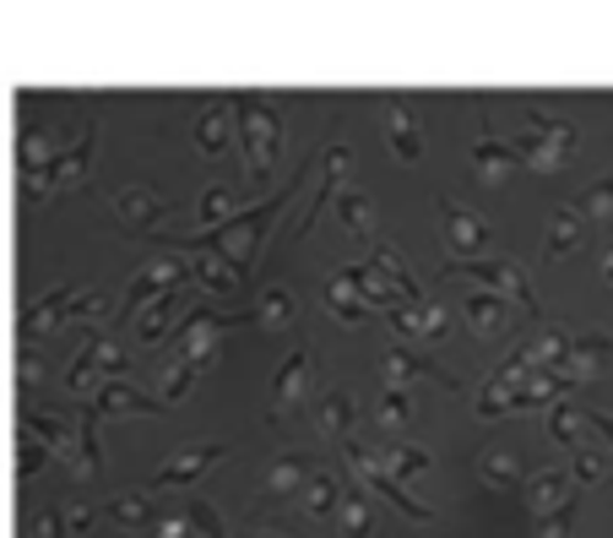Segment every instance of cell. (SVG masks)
Here are the masks:
<instances>
[{"mask_svg": "<svg viewBox=\"0 0 613 538\" xmlns=\"http://www.w3.org/2000/svg\"><path fill=\"white\" fill-rule=\"evenodd\" d=\"M169 310H175V294H163L141 310V348H158L169 337Z\"/></svg>", "mask_w": 613, "mask_h": 538, "instance_id": "31", "label": "cell"}, {"mask_svg": "<svg viewBox=\"0 0 613 538\" xmlns=\"http://www.w3.org/2000/svg\"><path fill=\"white\" fill-rule=\"evenodd\" d=\"M603 277H609V283H613V245H609V251H603Z\"/></svg>", "mask_w": 613, "mask_h": 538, "instance_id": "46", "label": "cell"}, {"mask_svg": "<svg viewBox=\"0 0 613 538\" xmlns=\"http://www.w3.org/2000/svg\"><path fill=\"white\" fill-rule=\"evenodd\" d=\"M385 141H391V152H397L402 163H419V158H424V126H419V115H413L408 104H391V109H385Z\"/></svg>", "mask_w": 613, "mask_h": 538, "instance_id": "17", "label": "cell"}, {"mask_svg": "<svg viewBox=\"0 0 613 538\" xmlns=\"http://www.w3.org/2000/svg\"><path fill=\"white\" fill-rule=\"evenodd\" d=\"M115 408H136V413H163V398H147V392H136L130 381H104V387H98V398H93V413L104 419V413H115Z\"/></svg>", "mask_w": 613, "mask_h": 538, "instance_id": "23", "label": "cell"}, {"mask_svg": "<svg viewBox=\"0 0 613 538\" xmlns=\"http://www.w3.org/2000/svg\"><path fill=\"white\" fill-rule=\"evenodd\" d=\"M109 511H115V523H147V500L141 495H120Z\"/></svg>", "mask_w": 613, "mask_h": 538, "instance_id": "43", "label": "cell"}, {"mask_svg": "<svg viewBox=\"0 0 613 538\" xmlns=\"http://www.w3.org/2000/svg\"><path fill=\"white\" fill-rule=\"evenodd\" d=\"M39 538H61V523H55V517H44V523H39Z\"/></svg>", "mask_w": 613, "mask_h": 538, "instance_id": "45", "label": "cell"}, {"mask_svg": "<svg viewBox=\"0 0 613 538\" xmlns=\"http://www.w3.org/2000/svg\"><path fill=\"white\" fill-rule=\"evenodd\" d=\"M581 218H609L613 212V175H603V180H592L586 191H581V207H575Z\"/></svg>", "mask_w": 613, "mask_h": 538, "instance_id": "35", "label": "cell"}, {"mask_svg": "<svg viewBox=\"0 0 613 538\" xmlns=\"http://www.w3.org/2000/svg\"><path fill=\"white\" fill-rule=\"evenodd\" d=\"M516 169H521L516 147H510V141H499L489 126H478V141H473V175H478V180H489V186H499V180H510Z\"/></svg>", "mask_w": 613, "mask_h": 538, "instance_id": "13", "label": "cell"}, {"mask_svg": "<svg viewBox=\"0 0 613 538\" xmlns=\"http://www.w3.org/2000/svg\"><path fill=\"white\" fill-rule=\"evenodd\" d=\"M484 478H489L494 489H510V484H521V473H516V463H510V457H489V463H484Z\"/></svg>", "mask_w": 613, "mask_h": 538, "instance_id": "42", "label": "cell"}, {"mask_svg": "<svg viewBox=\"0 0 613 538\" xmlns=\"http://www.w3.org/2000/svg\"><path fill=\"white\" fill-rule=\"evenodd\" d=\"M229 109L234 104L223 98V104H207L195 115V147H201V158H229V147L240 136V115H229Z\"/></svg>", "mask_w": 613, "mask_h": 538, "instance_id": "12", "label": "cell"}, {"mask_svg": "<svg viewBox=\"0 0 613 538\" xmlns=\"http://www.w3.org/2000/svg\"><path fill=\"white\" fill-rule=\"evenodd\" d=\"M380 376H385V387H413V381H440L445 392H456V376H445V370H434V365H424V359H413L408 348H385V359H380Z\"/></svg>", "mask_w": 613, "mask_h": 538, "instance_id": "15", "label": "cell"}, {"mask_svg": "<svg viewBox=\"0 0 613 538\" xmlns=\"http://www.w3.org/2000/svg\"><path fill=\"white\" fill-rule=\"evenodd\" d=\"M109 310V299L104 294H76V288H55L50 294V305H39L33 316H28V333H50V327H61V321H87V316H104Z\"/></svg>", "mask_w": 613, "mask_h": 538, "instance_id": "10", "label": "cell"}, {"mask_svg": "<svg viewBox=\"0 0 613 538\" xmlns=\"http://www.w3.org/2000/svg\"><path fill=\"white\" fill-rule=\"evenodd\" d=\"M380 463L397 473V478H408V473L430 468V452H419V446H391V452H380Z\"/></svg>", "mask_w": 613, "mask_h": 538, "instance_id": "37", "label": "cell"}, {"mask_svg": "<svg viewBox=\"0 0 613 538\" xmlns=\"http://www.w3.org/2000/svg\"><path fill=\"white\" fill-rule=\"evenodd\" d=\"M309 478H315V473H309L305 457L283 452V457L272 463V473H266V484H261V500H266V506H277V500H294V495H305Z\"/></svg>", "mask_w": 613, "mask_h": 538, "instance_id": "16", "label": "cell"}, {"mask_svg": "<svg viewBox=\"0 0 613 538\" xmlns=\"http://www.w3.org/2000/svg\"><path fill=\"white\" fill-rule=\"evenodd\" d=\"M516 158H521V169H564L570 163V152H575V141H559V136H527V131H516Z\"/></svg>", "mask_w": 613, "mask_h": 538, "instance_id": "19", "label": "cell"}, {"mask_svg": "<svg viewBox=\"0 0 613 538\" xmlns=\"http://www.w3.org/2000/svg\"><path fill=\"white\" fill-rule=\"evenodd\" d=\"M218 457H223V446H190V452L169 457L163 468L152 473V484H190V478H201V473L212 468Z\"/></svg>", "mask_w": 613, "mask_h": 538, "instance_id": "22", "label": "cell"}, {"mask_svg": "<svg viewBox=\"0 0 613 538\" xmlns=\"http://www.w3.org/2000/svg\"><path fill=\"white\" fill-rule=\"evenodd\" d=\"M521 131L527 136H559V141H581V131H575V120H564V115H549V109H521Z\"/></svg>", "mask_w": 613, "mask_h": 538, "instance_id": "29", "label": "cell"}, {"mask_svg": "<svg viewBox=\"0 0 613 538\" xmlns=\"http://www.w3.org/2000/svg\"><path fill=\"white\" fill-rule=\"evenodd\" d=\"M93 136H98V120H87V136H82L76 147H65L61 158L28 169V191H65V186H76V180L93 169Z\"/></svg>", "mask_w": 613, "mask_h": 538, "instance_id": "8", "label": "cell"}, {"mask_svg": "<svg viewBox=\"0 0 613 538\" xmlns=\"http://www.w3.org/2000/svg\"><path fill=\"white\" fill-rule=\"evenodd\" d=\"M440 223H445V245H451L456 262H478L494 245L489 218H478L473 207H462L456 197H440Z\"/></svg>", "mask_w": 613, "mask_h": 538, "instance_id": "5", "label": "cell"}, {"mask_svg": "<svg viewBox=\"0 0 613 538\" xmlns=\"http://www.w3.org/2000/svg\"><path fill=\"white\" fill-rule=\"evenodd\" d=\"M104 381H125V354H120V342H115V333L93 327V333H87V348H82L76 365H71V387L87 392V387H104Z\"/></svg>", "mask_w": 613, "mask_h": 538, "instance_id": "6", "label": "cell"}, {"mask_svg": "<svg viewBox=\"0 0 613 538\" xmlns=\"http://www.w3.org/2000/svg\"><path fill=\"white\" fill-rule=\"evenodd\" d=\"M195 370H207V365H195V359H180V365H169V370H163V398H169V403H180L184 392H190Z\"/></svg>", "mask_w": 613, "mask_h": 538, "instance_id": "38", "label": "cell"}, {"mask_svg": "<svg viewBox=\"0 0 613 538\" xmlns=\"http://www.w3.org/2000/svg\"><path fill=\"white\" fill-rule=\"evenodd\" d=\"M255 321H261V327H288V321H294V299H288V288H261Z\"/></svg>", "mask_w": 613, "mask_h": 538, "instance_id": "30", "label": "cell"}, {"mask_svg": "<svg viewBox=\"0 0 613 538\" xmlns=\"http://www.w3.org/2000/svg\"><path fill=\"white\" fill-rule=\"evenodd\" d=\"M299 186H305V169H294V180H288L277 197H266L255 212L234 218V223H223V229H207V234H195V240H169V245H180V256H223V262H234V267L250 277V262H255V251H261L272 218H283V207L294 202Z\"/></svg>", "mask_w": 613, "mask_h": 538, "instance_id": "1", "label": "cell"}, {"mask_svg": "<svg viewBox=\"0 0 613 538\" xmlns=\"http://www.w3.org/2000/svg\"><path fill=\"white\" fill-rule=\"evenodd\" d=\"M250 538H277V534H250Z\"/></svg>", "mask_w": 613, "mask_h": 538, "instance_id": "47", "label": "cell"}, {"mask_svg": "<svg viewBox=\"0 0 613 538\" xmlns=\"http://www.w3.org/2000/svg\"><path fill=\"white\" fill-rule=\"evenodd\" d=\"M337 223L348 229V234H359V240H369V229H374V212H369V197L364 191H342L337 197Z\"/></svg>", "mask_w": 613, "mask_h": 538, "instance_id": "27", "label": "cell"}, {"mask_svg": "<svg viewBox=\"0 0 613 538\" xmlns=\"http://www.w3.org/2000/svg\"><path fill=\"white\" fill-rule=\"evenodd\" d=\"M613 359V337H598V333H581L575 342H570V359L553 370L564 387H581V381H592L603 365Z\"/></svg>", "mask_w": 613, "mask_h": 538, "instance_id": "11", "label": "cell"}, {"mask_svg": "<svg viewBox=\"0 0 613 538\" xmlns=\"http://www.w3.org/2000/svg\"><path fill=\"white\" fill-rule=\"evenodd\" d=\"M462 310H467V321H473V333L478 337H505L510 299H499V294H489V288H467V294H462Z\"/></svg>", "mask_w": 613, "mask_h": 538, "instance_id": "18", "label": "cell"}, {"mask_svg": "<svg viewBox=\"0 0 613 538\" xmlns=\"http://www.w3.org/2000/svg\"><path fill=\"white\" fill-rule=\"evenodd\" d=\"M570 495H575V489H564V473H559V468H543V473H532V478H527V506H532L538 517H553Z\"/></svg>", "mask_w": 613, "mask_h": 538, "instance_id": "24", "label": "cell"}, {"mask_svg": "<svg viewBox=\"0 0 613 538\" xmlns=\"http://www.w3.org/2000/svg\"><path fill=\"white\" fill-rule=\"evenodd\" d=\"M326 310H331L337 321H369V316H380V310H369L359 294H348L342 283H331V288H326Z\"/></svg>", "mask_w": 613, "mask_h": 538, "instance_id": "32", "label": "cell"}, {"mask_svg": "<svg viewBox=\"0 0 613 538\" xmlns=\"http://www.w3.org/2000/svg\"><path fill=\"white\" fill-rule=\"evenodd\" d=\"M190 262H195V283L212 288V294H234V288H245V272L234 267V262H223V256H190Z\"/></svg>", "mask_w": 613, "mask_h": 538, "instance_id": "26", "label": "cell"}, {"mask_svg": "<svg viewBox=\"0 0 613 538\" xmlns=\"http://www.w3.org/2000/svg\"><path fill=\"white\" fill-rule=\"evenodd\" d=\"M348 463H353V473L364 478L369 489H380V495H385V500H391V506L408 517V523H430V511H424V506H419V500L402 489V478L380 463V452H369V446H359V441H348Z\"/></svg>", "mask_w": 613, "mask_h": 538, "instance_id": "7", "label": "cell"}, {"mask_svg": "<svg viewBox=\"0 0 613 538\" xmlns=\"http://www.w3.org/2000/svg\"><path fill=\"white\" fill-rule=\"evenodd\" d=\"M184 277H195V262L180 256V251H169V256H158V262H147V267L130 277V288H125V305L120 316H136V310H147L152 299H163V294H175Z\"/></svg>", "mask_w": 613, "mask_h": 538, "instance_id": "4", "label": "cell"}, {"mask_svg": "<svg viewBox=\"0 0 613 538\" xmlns=\"http://www.w3.org/2000/svg\"><path fill=\"white\" fill-rule=\"evenodd\" d=\"M408 413H413L408 392H402V387H385V398H380V424H385V430H402Z\"/></svg>", "mask_w": 613, "mask_h": 538, "instance_id": "39", "label": "cell"}, {"mask_svg": "<svg viewBox=\"0 0 613 538\" xmlns=\"http://www.w3.org/2000/svg\"><path fill=\"white\" fill-rule=\"evenodd\" d=\"M240 109V152H245V180L250 186H266L277 175V158H283V115L261 98H229Z\"/></svg>", "mask_w": 613, "mask_h": 538, "instance_id": "2", "label": "cell"}, {"mask_svg": "<svg viewBox=\"0 0 613 538\" xmlns=\"http://www.w3.org/2000/svg\"><path fill=\"white\" fill-rule=\"evenodd\" d=\"M353 424V398L348 392H326V403H320V435H342Z\"/></svg>", "mask_w": 613, "mask_h": 538, "instance_id": "33", "label": "cell"}, {"mask_svg": "<svg viewBox=\"0 0 613 538\" xmlns=\"http://www.w3.org/2000/svg\"><path fill=\"white\" fill-rule=\"evenodd\" d=\"M575 500H581V495H570V500H564V506H559L553 517H543V528H538V538H564V528L575 523Z\"/></svg>", "mask_w": 613, "mask_h": 538, "instance_id": "41", "label": "cell"}, {"mask_svg": "<svg viewBox=\"0 0 613 538\" xmlns=\"http://www.w3.org/2000/svg\"><path fill=\"white\" fill-rule=\"evenodd\" d=\"M440 277H467V283L489 288V294H499V299L521 305V316L543 321V305H538V294H532L527 272L516 267V262H499V256H478V262H445V267H440Z\"/></svg>", "mask_w": 613, "mask_h": 538, "instance_id": "3", "label": "cell"}, {"mask_svg": "<svg viewBox=\"0 0 613 538\" xmlns=\"http://www.w3.org/2000/svg\"><path fill=\"white\" fill-rule=\"evenodd\" d=\"M115 218H120L130 234H152L163 223V202L147 191V186H120L115 191Z\"/></svg>", "mask_w": 613, "mask_h": 538, "instance_id": "14", "label": "cell"}, {"mask_svg": "<svg viewBox=\"0 0 613 538\" xmlns=\"http://www.w3.org/2000/svg\"><path fill=\"white\" fill-rule=\"evenodd\" d=\"M348 169H353V147L331 141V147H326V175H320V202H315V212H320L326 202H337V197H342V180H348ZM315 212H309L305 223H294L299 234H305L309 223H315Z\"/></svg>", "mask_w": 613, "mask_h": 538, "instance_id": "21", "label": "cell"}, {"mask_svg": "<svg viewBox=\"0 0 613 538\" xmlns=\"http://www.w3.org/2000/svg\"><path fill=\"white\" fill-rule=\"evenodd\" d=\"M315 365H320V359H315V348H294V354L283 359V370H277V381H272V403H266V419H272V424H283V413L309 392Z\"/></svg>", "mask_w": 613, "mask_h": 538, "instance_id": "9", "label": "cell"}, {"mask_svg": "<svg viewBox=\"0 0 613 538\" xmlns=\"http://www.w3.org/2000/svg\"><path fill=\"white\" fill-rule=\"evenodd\" d=\"M581 212L575 207H559L553 212V223H549V240H543V262H559V256H570L575 245H581Z\"/></svg>", "mask_w": 613, "mask_h": 538, "instance_id": "25", "label": "cell"}, {"mask_svg": "<svg viewBox=\"0 0 613 538\" xmlns=\"http://www.w3.org/2000/svg\"><path fill=\"white\" fill-rule=\"evenodd\" d=\"M299 500H305L309 517H326L331 506H342V478H337V473H315V478L305 484V495H299Z\"/></svg>", "mask_w": 613, "mask_h": 538, "instance_id": "28", "label": "cell"}, {"mask_svg": "<svg viewBox=\"0 0 613 538\" xmlns=\"http://www.w3.org/2000/svg\"><path fill=\"white\" fill-rule=\"evenodd\" d=\"M575 419H581V413H570L564 403H553L549 408V435L553 441H564V446H575V441H581V424H575Z\"/></svg>", "mask_w": 613, "mask_h": 538, "instance_id": "40", "label": "cell"}, {"mask_svg": "<svg viewBox=\"0 0 613 538\" xmlns=\"http://www.w3.org/2000/svg\"><path fill=\"white\" fill-rule=\"evenodd\" d=\"M397 333L408 337H430V342H440V337L451 333V321H445V310L440 305H397L391 316H385Z\"/></svg>", "mask_w": 613, "mask_h": 538, "instance_id": "20", "label": "cell"}, {"mask_svg": "<svg viewBox=\"0 0 613 538\" xmlns=\"http://www.w3.org/2000/svg\"><path fill=\"white\" fill-rule=\"evenodd\" d=\"M195 212H201V223H207V229H223V223H234V197H229L223 186H212V191L201 197Z\"/></svg>", "mask_w": 613, "mask_h": 538, "instance_id": "34", "label": "cell"}, {"mask_svg": "<svg viewBox=\"0 0 613 538\" xmlns=\"http://www.w3.org/2000/svg\"><path fill=\"white\" fill-rule=\"evenodd\" d=\"M586 419H592V424H598V430L609 435V446H613V413H586Z\"/></svg>", "mask_w": 613, "mask_h": 538, "instance_id": "44", "label": "cell"}, {"mask_svg": "<svg viewBox=\"0 0 613 538\" xmlns=\"http://www.w3.org/2000/svg\"><path fill=\"white\" fill-rule=\"evenodd\" d=\"M342 534H348V538H369V500H364V489H348V500H342Z\"/></svg>", "mask_w": 613, "mask_h": 538, "instance_id": "36", "label": "cell"}]
</instances>
